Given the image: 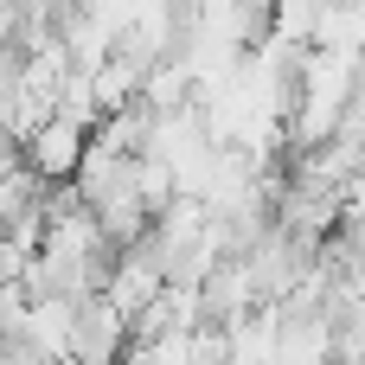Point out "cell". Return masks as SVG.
<instances>
[{"instance_id":"1","label":"cell","mask_w":365,"mask_h":365,"mask_svg":"<svg viewBox=\"0 0 365 365\" xmlns=\"http://www.w3.org/2000/svg\"><path fill=\"white\" fill-rule=\"evenodd\" d=\"M135 353V327L109 295L77 302V327H71V365H128Z\"/></svg>"},{"instance_id":"2","label":"cell","mask_w":365,"mask_h":365,"mask_svg":"<svg viewBox=\"0 0 365 365\" xmlns=\"http://www.w3.org/2000/svg\"><path fill=\"white\" fill-rule=\"evenodd\" d=\"M90 128L83 122H64V115H51L32 141H26V167L45 180V186H77V173H83V154H90Z\"/></svg>"}]
</instances>
